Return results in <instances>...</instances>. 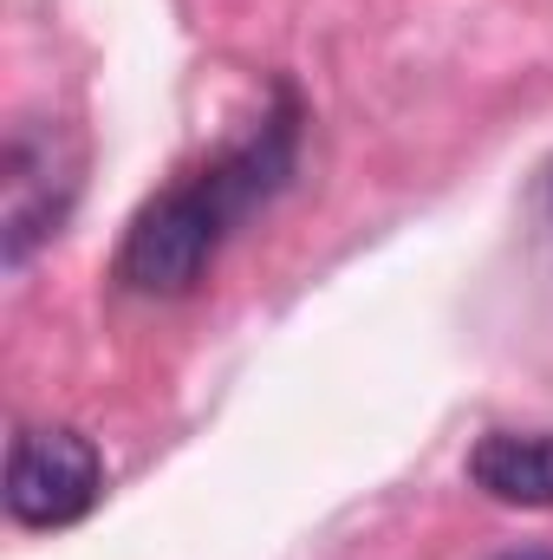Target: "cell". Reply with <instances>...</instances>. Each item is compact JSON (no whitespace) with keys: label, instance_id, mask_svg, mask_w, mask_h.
Here are the masks:
<instances>
[{"label":"cell","instance_id":"cell-1","mask_svg":"<svg viewBox=\"0 0 553 560\" xmlns=\"http://www.w3.org/2000/svg\"><path fill=\"white\" fill-rule=\"evenodd\" d=\"M293 143H299V112L293 98H280L242 143H228L215 163H202L196 176L169 183L163 196H150L118 248V280L150 300H176L209 275L215 248L228 242V229L242 215H255L280 183L293 176Z\"/></svg>","mask_w":553,"mask_h":560},{"label":"cell","instance_id":"cell-2","mask_svg":"<svg viewBox=\"0 0 553 560\" xmlns=\"http://www.w3.org/2000/svg\"><path fill=\"white\" fill-rule=\"evenodd\" d=\"M79 196V150L59 125H13L0 150V255L7 268H26L39 242L59 235Z\"/></svg>","mask_w":553,"mask_h":560},{"label":"cell","instance_id":"cell-3","mask_svg":"<svg viewBox=\"0 0 553 560\" xmlns=\"http://www.w3.org/2000/svg\"><path fill=\"white\" fill-rule=\"evenodd\" d=\"M105 495V456L92 450V436L66 430V423H39L20 430L7 443V515L20 528H72L98 509Z\"/></svg>","mask_w":553,"mask_h":560},{"label":"cell","instance_id":"cell-4","mask_svg":"<svg viewBox=\"0 0 553 560\" xmlns=\"http://www.w3.org/2000/svg\"><path fill=\"white\" fill-rule=\"evenodd\" d=\"M469 482L502 509H553V430H489L469 450Z\"/></svg>","mask_w":553,"mask_h":560},{"label":"cell","instance_id":"cell-5","mask_svg":"<svg viewBox=\"0 0 553 560\" xmlns=\"http://www.w3.org/2000/svg\"><path fill=\"white\" fill-rule=\"evenodd\" d=\"M495 560H553V555H534V548H528V555H495Z\"/></svg>","mask_w":553,"mask_h":560},{"label":"cell","instance_id":"cell-6","mask_svg":"<svg viewBox=\"0 0 553 560\" xmlns=\"http://www.w3.org/2000/svg\"><path fill=\"white\" fill-rule=\"evenodd\" d=\"M541 196H548V215H553V170H548V183H541Z\"/></svg>","mask_w":553,"mask_h":560}]
</instances>
